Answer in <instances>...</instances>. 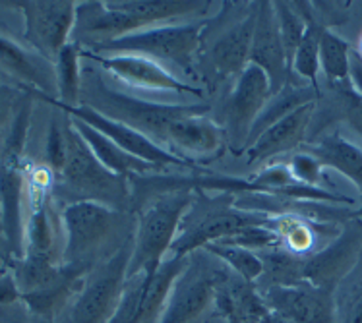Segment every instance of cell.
Instances as JSON below:
<instances>
[{
  "label": "cell",
  "instance_id": "cell-23",
  "mask_svg": "<svg viewBox=\"0 0 362 323\" xmlns=\"http://www.w3.org/2000/svg\"><path fill=\"white\" fill-rule=\"evenodd\" d=\"M186 264H188V256H169L153 275L144 277L138 323H161L173 285L178 279V275L185 271Z\"/></svg>",
  "mask_w": 362,
  "mask_h": 323
},
{
  "label": "cell",
  "instance_id": "cell-26",
  "mask_svg": "<svg viewBox=\"0 0 362 323\" xmlns=\"http://www.w3.org/2000/svg\"><path fill=\"white\" fill-rule=\"evenodd\" d=\"M351 45L325 28L320 37V72L324 74L327 86L351 81Z\"/></svg>",
  "mask_w": 362,
  "mask_h": 323
},
{
  "label": "cell",
  "instance_id": "cell-40",
  "mask_svg": "<svg viewBox=\"0 0 362 323\" xmlns=\"http://www.w3.org/2000/svg\"><path fill=\"white\" fill-rule=\"evenodd\" d=\"M0 236H2V213H0Z\"/></svg>",
  "mask_w": 362,
  "mask_h": 323
},
{
  "label": "cell",
  "instance_id": "cell-36",
  "mask_svg": "<svg viewBox=\"0 0 362 323\" xmlns=\"http://www.w3.org/2000/svg\"><path fill=\"white\" fill-rule=\"evenodd\" d=\"M351 83L362 97V57L356 51L351 52Z\"/></svg>",
  "mask_w": 362,
  "mask_h": 323
},
{
  "label": "cell",
  "instance_id": "cell-24",
  "mask_svg": "<svg viewBox=\"0 0 362 323\" xmlns=\"http://www.w3.org/2000/svg\"><path fill=\"white\" fill-rule=\"evenodd\" d=\"M298 12L304 16L306 20V31H304L300 43L296 47L293 60H291V72L296 76L300 81L310 83L312 88H320V37L322 31L325 30L324 25L316 20L314 16V6L310 2H295Z\"/></svg>",
  "mask_w": 362,
  "mask_h": 323
},
{
  "label": "cell",
  "instance_id": "cell-8",
  "mask_svg": "<svg viewBox=\"0 0 362 323\" xmlns=\"http://www.w3.org/2000/svg\"><path fill=\"white\" fill-rule=\"evenodd\" d=\"M230 269L209 252H192L185 271L173 285L161 323H200L207 312L215 308V298Z\"/></svg>",
  "mask_w": 362,
  "mask_h": 323
},
{
  "label": "cell",
  "instance_id": "cell-16",
  "mask_svg": "<svg viewBox=\"0 0 362 323\" xmlns=\"http://www.w3.org/2000/svg\"><path fill=\"white\" fill-rule=\"evenodd\" d=\"M267 310L287 323H333V293L308 283L256 287Z\"/></svg>",
  "mask_w": 362,
  "mask_h": 323
},
{
  "label": "cell",
  "instance_id": "cell-6",
  "mask_svg": "<svg viewBox=\"0 0 362 323\" xmlns=\"http://www.w3.org/2000/svg\"><path fill=\"white\" fill-rule=\"evenodd\" d=\"M235 194H219L209 198L206 190L196 188V198L180 221L169 256L186 257L192 252L206 248L207 244L219 242L246 227L269 225L272 217L243 211L235 207Z\"/></svg>",
  "mask_w": 362,
  "mask_h": 323
},
{
  "label": "cell",
  "instance_id": "cell-34",
  "mask_svg": "<svg viewBox=\"0 0 362 323\" xmlns=\"http://www.w3.org/2000/svg\"><path fill=\"white\" fill-rule=\"evenodd\" d=\"M20 300H22V294H20V288L16 285L12 271H2L0 273V308Z\"/></svg>",
  "mask_w": 362,
  "mask_h": 323
},
{
  "label": "cell",
  "instance_id": "cell-13",
  "mask_svg": "<svg viewBox=\"0 0 362 323\" xmlns=\"http://www.w3.org/2000/svg\"><path fill=\"white\" fill-rule=\"evenodd\" d=\"M47 103L52 105L54 109H59L60 112H64L66 117L76 118V120H81L83 124L95 128L97 132H101L103 136H107L109 140L115 141L120 149H124L134 157H138L141 161L151 163L156 167H182V169H192L198 170L196 165L185 161L182 157L170 153L165 147H161L159 143L148 138L146 134L138 132L132 126L124 124V122H119L115 118H109L97 112L91 107H86V105H80V107H64V105L57 103L52 99H45Z\"/></svg>",
  "mask_w": 362,
  "mask_h": 323
},
{
  "label": "cell",
  "instance_id": "cell-2",
  "mask_svg": "<svg viewBox=\"0 0 362 323\" xmlns=\"http://www.w3.org/2000/svg\"><path fill=\"white\" fill-rule=\"evenodd\" d=\"M64 230L62 264L95 267L134 238L136 217L130 211L97 201H76L60 206Z\"/></svg>",
  "mask_w": 362,
  "mask_h": 323
},
{
  "label": "cell",
  "instance_id": "cell-37",
  "mask_svg": "<svg viewBox=\"0 0 362 323\" xmlns=\"http://www.w3.org/2000/svg\"><path fill=\"white\" fill-rule=\"evenodd\" d=\"M259 323H287L285 322V319H281V317H277L275 316V314H272V312H269V314H267L266 317H264V319H262V322Z\"/></svg>",
  "mask_w": 362,
  "mask_h": 323
},
{
  "label": "cell",
  "instance_id": "cell-12",
  "mask_svg": "<svg viewBox=\"0 0 362 323\" xmlns=\"http://www.w3.org/2000/svg\"><path fill=\"white\" fill-rule=\"evenodd\" d=\"M81 59L95 62L103 72L111 74L115 80H120L128 88L141 89V91H165L177 95H204V91L198 86L178 80L169 68L144 54H134V52L95 54L81 49Z\"/></svg>",
  "mask_w": 362,
  "mask_h": 323
},
{
  "label": "cell",
  "instance_id": "cell-7",
  "mask_svg": "<svg viewBox=\"0 0 362 323\" xmlns=\"http://www.w3.org/2000/svg\"><path fill=\"white\" fill-rule=\"evenodd\" d=\"M209 20L198 22H180L156 25L149 30L130 33L105 45L95 54H112V52H134L148 59L157 60L163 66H177L186 76L198 74V60L202 51V37Z\"/></svg>",
  "mask_w": 362,
  "mask_h": 323
},
{
  "label": "cell",
  "instance_id": "cell-4",
  "mask_svg": "<svg viewBox=\"0 0 362 323\" xmlns=\"http://www.w3.org/2000/svg\"><path fill=\"white\" fill-rule=\"evenodd\" d=\"M196 198L188 177L185 188L167 190L148 198L136 209L134 252L128 267V279L138 275H153L167 259L170 246L177 238L180 221Z\"/></svg>",
  "mask_w": 362,
  "mask_h": 323
},
{
  "label": "cell",
  "instance_id": "cell-28",
  "mask_svg": "<svg viewBox=\"0 0 362 323\" xmlns=\"http://www.w3.org/2000/svg\"><path fill=\"white\" fill-rule=\"evenodd\" d=\"M322 97H327V103L322 107H316L318 112H332L337 120H343L345 124L356 132L362 138V97L358 91L353 88V83H335L329 86V93Z\"/></svg>",
  "mask_w": 362,
  "mask_h": 323
},
{
  "label": "cell",
  "instance_id": "cell-20",
  "mask_svg": "<svg viewBox=\"0 0 362 323\" xmlns=\"http://www.w3.org/2000/svg\"><path fill=\"white\" fill-rule=\"evenodd\" d=\"M54 198L43 206L31 209L23 228V256H37L62 264L64 254V230L60 209Z\"/></svg>",
  "mask_w": 362,
  "mask_h": 323
},
{
  "label": "cell",
  "instance_id": "cell-31",
  "mask_svg": "<svg viewBox=\"0 0 362 323\" xmlns=\"http://www.w3.org/2000/svg\"><path fill=\"white\" fill-rule=\"evenodd\" d=\"M68 153V117L66 122H62L59 117H52L47 138H45V165L54 172V177L59 175L64 163H66Z\"/></svg>",
  "mask_w": 362,
  "mask_h": 323
},
{
  "label": "cell",
  "instance_id": "cell-38",
  "mask_svg": "<svg viewBox=\"0 0 362 323\" xmlns=\"http://www.w3.org/2000/svg\"><path fill=\"white\" fill-rule=\"evenodd\" d=\"M31 323H57V322H51V319H43V317H37V316H31Z\"/></svg>",
  "mask_w": 362,
  "mask_h": 323
},
{
  "label": "cell",
  "instance_id": "cell-30",
  "mask_svg": "<svg viewBox=\"0 0 362 323\" xmlns=\"http://www.w3.org/2000/svg\"><path fill=\"white\" fill-rule=\"evenodd\" d=\"M274 10L275 16H277V25H279V33H281L283 47H285L288 64H291L296 47H298L304 31H306V20L298 12L295 2H274Z\"/></svg>",
  "mask_w": 362,
  "mask_h": 323
},
{
  "label": "cell",
  "instance_id": "cell-33",
  "mask_svg": "<svg viewBox=\"0 0 362 323\" xmlns=\"http://www.w3.org/2000/svg\"><path fill=\"white\" fill-rule=\"evenodd\" d=\"M20 97L16 95L12 89L0 86V146H2V140L6 136L8 128L12 124V118H14V112L18 109V103H20Z\"/></svg>",
  "mask_w": 362,
  "mask_h": 323
},
{
  "label": "cell",
  "instance_id": "cell-11",
  "mask_svg": "<svg viewBox=\"0 0 362 323\" xmlns=\"http://www.w3.org/2000/svg\"><path fill=\"white\" fill-rule=\"evenodd\" d=\"M272 99L269 78L262 68L248 64L238 74L225 101V136L235 153H244L259 112Z\"/></svg>",
  "mask_w": 362,
  "mask_h": 323
},
{
  "label": "cell",
  "instance_id": "cell-14",
  "mask_svg": "<svg viewBox=\"0 0 362 323\" xmlns=\"http://www.w3.org/2000/svg\"><path fill=\"white\" fill-rule=\"evenodd\" d=\"M256 18H258V4L248 2L244 14L238 16L229 25L215 31L211 43L202 45L200 59L206 62V68L215 80L238 76L250 64Z\"/></svg>",
  "mask_w": 362,
  "mask_h": 323
},
{
  "label": "cell",
  "instance_id": "cell-9",
  "mask_svg": "<svg viewBox=\"0 0 362 323\" xmlns=\"http://www.w3.org/2000/svg\"><path fill=\"white\" fill-rule=\"evenodd\" d=\"M134 238L97 264L83 281V287L66 310L64 323H109L117 314L128 283Z\"/></svg>",
  "mask_w": 362,
  "mask_h": 323
},
{
  "label": "cell",
  "instance_id": "cell-5",
  "mask_svg": "<svg viewBox=\"0 0 362 323\" xmlns=\"http://www.w3.org/2000/svg\"><path fill=\"white\" fill-rule=\"evenodd\" d=\"M83 88L88 91V99L81 101V105L91 107L105 117L132 126L138 132L146 134L156 143L165 147L167 151H169L170 136L178 122L206 107V105H163L141 97L126 95L119 89L107 86L103 78L93 72L88 74V83L81 86V89Z\"/></svg>",
  "mask_w": 362,
  "mask_h": 323
},
{
  "label": "cell",
  "instance_id": "cell-27",
  "mask_svg": "<svg viewBox=\"0 0 362 323\" xmlns=\"http://www.w3.org/2000/svg\"><path fill=\"white\" fill-rule=\"evenodd\" d=\"M333 323H362V250L355 267L333 290Z\"/></svg>",
  "mask_w": 362,
  "mask_h": 323
},
{
  "label": "cell",
  "instance_id": "cell-1",
  "mask_svg": "<svg viewBox=\"0 0 362 323\" xmlns=\"http://www.w3.org/2000/svg\"><path fill=\"white\" fill-rule=\"evenodd\" d=\"M209 2L190 0H122V2H78L72 41L83 51H97L117 39L165 23H177L202 12Z\"/></svg>",
  "mask_w": 362,
  "mask_h": 323
},
{
  "label": "cell",
  "instance_id": "cell-22",
  "mask_svg": "<svg viewBox=\"0 0 362 323\" xmlns=\"http://www.w3.org/2000/svg\"><path fill=\"white\" fill-rule=\"evenodd\" d=\"M70 120H72V124L78 130V134L83 138V141L88 143L91 153L97 157V161L101 163L107 170H111L112 175L130 180L136 175H149V172L159 169L156 165L141 161V159L134 157V155H130L124 149H120L115 141L109 140L101 132H97L95 128L83 124L81 120H76V118H70Z\"/></svg>",
  "mask_w": 362,
  "mask_h": 323
},
{
  "label": "cell",
  "instance_id": "cell-35",
  "mask_svg": "<svg viewBox=\"0 0 362 323\" xmlns=\"http://www.w3.org/2000/svg\"><path fill=\"white\" fill-rule=\"evenodd\" d=\"M0 323H31L30 310L22 300L0 308Z\"/></svg>",
  "mask_w": 362,
  "mask_h": 323
},
{
  "label": "cell",
  "instance_id": "cell-19",
  "mask_svg": "<svg viewBox=\"0 0 362 323\" xmlns=\"http://www.w3.org/2000/svg\"><path fill=\"white\" fill-rule=\"evenodd\" d=\"M318 101L303 105L291 114L283 117L274 124L266 128L259 134L250 146L244 149L246 163L248 165H259L269 159H275L279 155L291 153L296 147H303L306 143V138L310 134L312 118L316 114Z\"/></svg>",
  "mask_w": 362,
  "mask_h": 323
},
{
  "label": "cell",
  "instance_id": "cell-15",
  "mask_svg": "<svg viewBox=\"0 0 362 323\" xmlns=\"http://www.w3.org/2000/svg\"><path fill=\"white\" fill-rule=\"evenodd\" d=\"M362 250V217L347 221L339 236L314 256L300 259V283L333 293L355 267Z\"/></svg>",
  "mask_w": 362,
  "mask_h": 323
},
{
  "label": "cell",
  "instance_id": "cell-18",
  "mask_svg": "<svg viewBox=\"0 0 362 323\" xmlns=\"http://www.w3.org/2000/svg\"><path fill=\"white\" fill-rule=\"evenodd\" d=\"M250 64L262 68L269 78L272 95L279 93L288 81L295 80L291 72L287 52L283 47L281 33L277 25L274 2H258V18L252 41Z\"/></svg>",
  "mask_w": 362,
  "mask_h": 323
},
{
  "label": "cell",
  "instance_id": "cell-10",
  "mask_svg": "<svg viewBox=\"0 0 362 323\" xmlns=\"http://www.w3.org/2000/svg\"><path fill=\"white\" fill-rule=\"evenodd\" d=\"M23 16V39L31 51L54 64L72 41L78 2H8Z\"/></svg>",
  "mask_w": 362,
  "mask_h": 323
},
{
  "label": "cell",
  "instance_id": "cell-29",
  "mask_svg": "<svg viewBox=\"0 0 362 323\" xmlns=\"http://www.w3.org/2000/svg\"><path fill=\"white\" fill-rule=\"evenodd\" d=\"M204 250L209 252V254L217 257L219 262H223V264L227 265L237 277H240L244 283L256 285V283L262 279V275H264V262H262V257H259L256 252L223 242L207 244Z\"/></svg>",
  "mask_w": 362,
  "mask_h": 323
},
{
  "label": "cell",
  "instance_id": "cell-32",
  "mask_svg": "<svg viewBox=\"0 0 362 323\" xmlns=\"http://www.w3.org/2000/svg\"><path fill=\"white\" fill-rule=\"evenodd\" d=\"M287 167L291 170V175L295 178L296 182L306 184V186H322V172H324V167L322 163L314 157V155L306 153V151H298V153H293L288 157Z\"/></svg>",
  "mask_w": 362,
  "mask_h": 323
},
{
  "label": "cell",
  "instance_id": "cell-17",
  "mask_svg": "<svg viewBox=\"0 0 362 323\" xmlns=\"http://www.w3.org/2000/svg\"><path fill=\"white\" fill-rule=\"evenodd\" d=\"M0 76L20 86L23 93L41 99L59 97L54 64L4 33H0Z\"/></svg>",
  "mask_w": 362,
  "mask_h": 323
},
{
  "label": "cell",
  "instance_id": "cell-21",
  "mask_svg": "<svg viewBox=\"0 0 362 323\" xmlns=\"http://www.w3.org/2000/svg\"><path fill=\"white\" fill-rule=\"evenodd\" d=\"M306 153L314 155L324 169L337 170L349 178L362 194V147L347 140L341 132H329L314 138L310 143L300 147Z\"/></svg>",
  "mask_w": 362,
  "mask_h": 323
},
{
  "label": "cell",
  "instance_id": "cell-39",
  "mask_svg": "<svg viewBox=\"0 0 362 323\" xmlns=\"http://www.w3.org/2000/svg\"><path fill=\"white\" fill-rule=\"evenodd\" d=\"M356 52H358V54L362 57V37H361V45H358V51H356Z\"/></svg>",
  "mask_w": 362,
  "mask_h": 323
},
{
  "label": "cell",
  "instance_id": "cell-3",
  "mask_svg": "<svg viewBox=\"0 0 362 323\" xmlns=\"http://www.w3.org/2000/svg\"><path fill=\"white\" fill-rule=\"evenodd\" d=\"M52 198L59 206L76 201H97L120 211H132L130 180L112 175L97 161L70 118L66 163L54 178Z\"/></svg>",
  "mask_w": 362,
  "mask_h": 323
},
{
  "label": "cell",
  "instance_id": "cell-25",
  "mask_svg": "<svg viewBox=\"0 0 362 323\" xmlns=\"http://www.w3.org/2000/svg\"><path fill=\"white\" fill-rule=\"evenodd\" d=\"M54 76H57V89L59 97L52 99L64 107H80L81 105V47L74 41L59 52L54 60ZM45 101V99H43Z\"/></svg>",
  "mask_w": 362,
  "mask_h": 323
}]
</instances>
